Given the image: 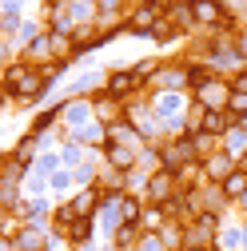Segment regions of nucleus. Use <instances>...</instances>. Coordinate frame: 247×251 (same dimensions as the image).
<instances>
[{
	"mask_svg": "<svg viewBox=\"0 0 247 251\" xmlns=\"http://www.w3.org/2000/svg\"><path fill=\"white\" fill-rule=\"evenodd\" d=\"M48 84L40 76V68L32 64H8L4 68V100H32V96H44Z\"/></svg>",
	"mask_w": 247,
	"mask_h": 251,
	"instance_id": "obj_1",
	"label": "nucleus"
},
{
	"mask_svg": "<svg viewBox=\"0 0 247 251\" xmlns=\"http://www.w3.org/2000/svg\"><path fill=\"white\" fill-rule=\"evenodd\" d=\"M196 160H199V151H196V140L192 136H179L175 144L160 148V168H168V172H183V168L196 164Z\"/></svg>",
	"mask_w": 247,
	"mask_h": 251,
	"instance_id": "obj_2",
	"label": "nucleus"
},
{
	"mask_svg": "<svg viewBox=\"0 0 247 251\" xmlns=\"http://www.w3.org/2000/svg\"><path fill=\"white\" fill-rule=\"evenodd\" d=\"M160 20H164V4H160V0H144V4L128 16V24H124V28H128V32H136V36H151Z\"/></svg>",
	"mask_w": 247,
	"mask_h": 251,
	"instance_id": "obj_3",
	"label": "nucleus"
},
{
	"mask_svg": "<svg viewBox=\"0 0 247 251\" xmlns=\"http://www.w3.org/2000/svg\"><path fill=\"white\" fill-rule=\"evenodd\" d=\"M175 196H179V179H175V172L160 168V172L148 176V200H151V207H164V203L175 200Z\"/></svg>",
	"mask_w": 247,
	"mask_h": 251,
	"instance_id": "obj_4",
	"label": "nucleus"
},
{
	"mask_svg": "<svg viewBox=\"0 0 247 251\" xmlns=\"http://www.w3.org/2000/svg\"><path fill=\"white\" fill-rule=\"evenodd\" d=\"M140 155H144V151L132 148V144H108V148H104V164L116 168V172H132Z\"/></svg>",
	"mask_w": 247,
	"mask_h": 251,
	"instance_id": "obj_5",
	"label": "nucleus"
},
{
	"mask_svg": "<svg viewBox=\"0 0 247 251\" xmlns=\"http://www.w3.org/2000/svg\"><path fill=\"white\" fill-rule=\"evenodd\" d=\"M136 88H140L136 68H124V72H112V76H108V96H112V100H128Z\"/></svg>",
	"mask_w": 247,
	"mask_h": 251,
	"instance_id": "obj_6",
	"label": "nucleus"
},
{
	"mask_svg": "<svg viewBox=\"0 0 247 251\" xmlns=\"http://www.w3.org/2000/svg\"><path fill=\"white\" fill-rule=\"evenodd\" d=\"M192 12H196V20L207 24V28H223V24H227V12H223L220 0H196Z\"/></svg>",
	"mask_w": 247,
	"mask_h": 251,
	"instance_id": "obj_7",
	"label": "nucleus"
},
{
	"mask_svg": "<svg viewBox=\"0 0 247 251\" xmlns=\"http://www.w3.org/2000/svg\"><path fill=\"white\" fill-rule=\"evenodd\" d=\"M203 172H207V183H215V187H220L235 168H231V155L227 151H220V155H207V160H203Z\"/></svg>",
	"mask_w": 247,
	"mask_h": 251,
	"instance_id": "obj_8",
	"label": "nucleus"
},
{
	"mask_svg": "<svg viewBox=\"0 0 247 251\" xmlns=\"http://www.w3.org/2000/svg\"><path fill=\"white\" fill-rule=\"evenodd\" d=\"M68 203H72L76 215H88V219H92V211H96V203H100V187H96V183H88L84 192H80L76 200H68Z\"/></svg>",
	"mask_w": 247,
	"mask_h": 251,
	"instance_id": "obj_9",
	"label": "nucleus"
},
{
	"mask_svg": "<svg viewBox=\"0 0 247 251\" xmlns=\"http://www.w3.org/2000/svg\"><path fill=\"white\" fill-rule=\"evenodd\" d=\"M220 187H223V196H227V200H243V192H247V172H243V168H235Z\"/></svg>",
	"mask_w": 247,
	"mask_h": 251,
	"instance_id": "obj_10",
	"label": "nucleus"
},
{
	"mask_svg": "<svg viewBox=\"0 0 247 251\" xmlns=\"http://www.w3.org/2000/svg\"><path fill=\"white\" fill-rule=\"evenodd\" d=\"M235 124H247V92H231V100H227V108H223Z\"/></svg>",
	"mask_w": 247,
	"mask_h": 251,
	"instance_id": "obj_11",
	"label": "nucleus"
},
{
	"mask_svg": "<svg viewBox=\"0 0 247 251\" xmlns=\"http://www.w3.org/2000/svg\"><path fill=\"white\" fill-rule=\"evenodd\" d=\"M227 155H243L247 151V132H243V124H235V128L227 132V148H223Z\"/></svg>",
	"mask_w": 247,
	"mask_h": 251,
	"instance_id": "obj_12",
	"label": "nucleus"
},
{
	"mask_svg": "<svg viewBox=\"0 0 247 251\" xmlns=\"http://www.w3.org/2000/svg\"><path fill=\"white\" fill-rule=\"evenodd\" d=\"M16 243H20V251H44V247H48V243H44V235H40L36 227L20 231V235H16Z\"/></svg>",
	"mask_w": 247,
	"mask_h": 251,
	"instance_id": "obj_13",
	"label": "nucleus"
},
{
	"mask_svg": "<svg viewBox=\"0 0 247 251\" xmlns=\"http://www.w3.org/2000/svg\"><path fill=\"white\" fill-rule=\"evenodd\" d=\"M192 140H196V151H199V160H203V155H211L215 151V140H220V136H207V132H188Z\"/></svg>",
	"mask_w": 247,
	"mask_h": 251,
	"instance_id": "obj_14",
	"label": "nucleus"
},
{
	"mask_svg": "<svg viewBox=\"0 0 247 251\" xmlns=\"http://www.w3.org/2000/svg\"><path fill=\"white\" fill-rule=\"evenodd\" d=\"M60 116L72 120V124H80V120L88 116V104H64V108H60Z\"/></svg>",
	"mask_w": 247,
	"mask_h": 251,
	"instance_id": "obj_15",
	"label": "nucleus"
},
{
	"mask_svg": "<svg viewBox=\"0 0 247 251\" xmlns=\"http://www.w3.org/2000/svg\"><path fill=\"white\" fill-rule=\"evenodd\" d=\"M151 36H156V40H175V36H179V28H175V24H164V20H160Z\"/></svg>",
	"mask_w": 247,
	"mask_h": 251,
	"instance_id": "obj_16",
	"label": "nucleus"
},
{
	"mask_svg": "<svg viewBox=\"0 0 247 251\" xmlns=\"http://www.w3.org/2000/svg\"><path fill=\"white\" fill-rule=\"evenodd\" d=\"M56 116H60V112H44V116H36V120H32V136L44 132V128H52V120H56Z\"/></svg>",
	"mask_w": 247,
	"mask_h": 251,
	"instance_id": "obj_17",
	"label": "nucleus"
},
{
	"mask_svg": "<svg viewBox=\"0 0 247 251\" xmlns=\"http://www.w3.org/2000/svg\"><path fill=\"white\" fill-rule=\"evenodd\" d=\"M96 8H100V16H104V12H108V16H112V12H116V8H120V0H96Z\"/></svg>",
	"mask_w": 247,
	"mask_h": 251,
	"instance_id": "obj_18",
	"label": "nucleus"
},
{
	"mask_svg": "<svg viewBox=\"0 0 247 251\" xmlns=\"http://www.w3.org/2000/svg\"><path fill=\"white\" fill-rule=\"evenodd\" d=\"M231 92H247V68H243V72L231 80Z\"/></svg>",
	"mask_w": 247,
	"mask_h": 251,
	"instance_id": "obj_19",
	"label": "nucleus"
},
{
	"mask_svg": "<svg viewBox=\"0 0 247 251\" xmlns=\"http://www.w3.org/2000/svg\"><path fill=\"white\" fill-rule=\"evenodd\" d=\"M239 168H243V172H247V151H243V155H239Z\"/></svg>",
	"mask_w": 247,
	"mask_h": 251,
	"instance_id": "obj_20",
	"label": "nucleus"
},
{
	"mask_svg": "<svg viewBox=\"0 0 247 251\" xmlns=\"http://www.w3.org/2000/svg\"><path fill=\"white\" fill-rule=\"evenodd\" d=\"M168 4H196V0H168Z\"/></svg>",
	"mask_w": 247,
	"mask_h": 251,
	"instance_id": "obj_21",
	"label": "nucleus"
},
{
	"mask_svg": "<svg viewBox=\"0 0 247 251\" xmlns=\"http://www.w3.org/2000/svg\"><path fill=\"white\" fill-rule=\"evenodd\" d=\"M239 203H243V211H247V192H243V200H239Z\"/></svg>",
	"mask_w": 247,
	"mask_h": 251,
	"instance_id": "obj_22",
	"label": "nucleus"
}]
</instances>
